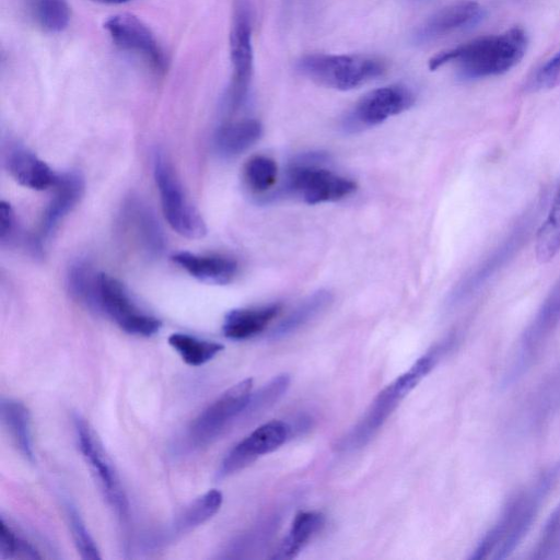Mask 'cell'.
I'll return each mask as SVG.
<instances>
[{
  "label": "cell",
  "instance_id": "obj_1",
  "mask_svg": "<svg viewBox=\"0 0 560 560\" xmlns=\"http://www.w3.org/2000/svg\"><path fill=\"white\" fill-rule=\"evenodd\" d=\"M560 482V462L544 468L515 492L493 526L479 540L469 559L508 558L530 529L541 505Z\"/></svg>",
  "mask_w": 560,
  "mask_h": 560
},
{
  "label": "cell",
  "instance_id": "obj_2",
  "mask_svg": "<svg viewBox=\"0 0 560 560\" xmlns=\"http://www.w3.org/2000/svg\"><path fill=\"white\" fill-rule=\"evenodd\" d=\"M527 36L514 26L500 34L478 37L457 47L438 52L429 60L434 71L446 63L457 66L464 80H478L500 75L516 66L525 55Z\"/></svg>",
  "mask_w": 560,
  "mask_h": 560
},
{
  "label": "cell",
  "instance_id": "obj_3",
  "mask_svg": "<svg viewBox=\"0 0 560 560\" xmlns=\"http://www.w3.org/2000/svg\"><path fill=\"white\" fill-rule=\"evenodd\" d=\"M455 342L454 335L447 337L382 389L358 423L339 440L337 450L354 451L369 443L399 402L434 368L440 358L453 348Z\"/></svg>",
  "mask_w": 560,
  "mask_h": 560
},
{
  "label": "cell",
  "instance_id": "obj_4",
  "mask_svg": "<svg viewBox=\"0 0 560 560\" xmlns=\"http://www.w3.org/2000/svg\"><path fill=\"white\" fill-rule=\"evenodd\" d=\"M325 160L326 155L318 152L298 156L287 171L281 191L296 195L308 205L337 201L351 195L355 183L323 167Z\"/></svg>",
  "mask_w": 560,
  "mask_h": 560
},
{
  "label": "cell",
  "instance_id": "obj_5",
  "mask_svg": "<svg viewBox=\"0 0 560 560\" xmlns=\"http://www.w3.org/2000/svg\"><path fill=\"white\" fill-rule=\"evenodd\" d=\"M296 68L313 82L339 91L357 89L385 71L383 61L361 55H306Z\"/></svg>",
  "mask_w": 560,
  "mask_h": 560
},
{
  "label": "cell",
  "instance_id": "obj_6",
  "mask_svg": "<svg viewBox=\"0 0 560 560\" xmlns=\"http://www.w3.org/2000/svg\"><path fill=\"white\" fill-rule=\"evenodd\" d=\"M560 325V276L524 330L503 375L505 386L520 380L539 358Z\"/></svg>",
  "mask_w": 560,
  "mask_h": 560
},
{
  "label": "cell",
  "instance_id": "obj_7",
  "mask_svg": "<svg viewBox=\"0 0 560 560\" xmlns=\"http://www.w3.org/2000/svg\"><path fill=\"white\" fill-rule=\"evenodd\" d=\"M153 173L160 194L162 210L171 228L187 238H201L207 232L199 211L186 198L164 154L155 152Z\"/></svg>",
  "mask_w": 560,
  "mask_h": 560
},
{
  "label": "cell",
  "instance_id": "obj_8",
  "mask_svg": "<svg viewBox=\"0 0 560 560\" xmlns=\"http://www.w3.org/2000/svg\"><path fill=\"white\" fill-rule=\"evenodd\" d=\"M79 450L108 504L120 518L128 515V501L112 459L95 432L80 416L74 418Z\"/></svg>",
  "mask_w": 560,
  "mask_h": 560
},
{
  "label": "cell",
  "instance_id": "obj_9",
  "mask_svg": "<svg viewBox=\"0 0 560 560\" xmlns=\"http://www.w3.org/2000/svg\"><path fill=\"white\" fill-rule=\"evenodd\" d=\"M415 103V95L408 88L393 84L374 89L364 94L343 119L348 132H358L377 126L396 116Z\"/></svg>",
  "mask_w": 560,
  "mask_h": 560
},
{
  "label": "cell",
  "instance_id": "obj_10",
  "mask_svg": "<svg viewBox=\"0 0 560 560\" xmlns=\"http://www.w3.org/2000/svg\"><path fill=\"white\" fill-rule=\"evenodd\" d=\"M98 311L132 335L152 336L162 325L158 318L136 306L119 280L103 272L98 273Z\"/></svg>",
  "mask_w": 560,
  "mask_h": 560
},
{
  "label": "cell",
  "instance_id": "obj_11",
  "mask_svg": "<svg viewBox=\"0 0 560 560\" xmlns=\"http://www.w3.org/2000/svg\"><path fill=\"white\" fill-rule=\"evenodd\" d=\"M232 80L226 94V108L236 112L245 102L253 74V45L249 15L244 4L236 9L230 33Z\"/></svg>",
  "mask_w": 560,
  "mask_h": 560
},
{
  "label": "cell",
  "instance_id": "obj_12",
  "mask_svg": "<svg viewBox=\"0 0 560 560\" xmlns=\"http://www.w3.org/2000/svg\"><path fill=\"white\" fill-rule=\"evenodd\" d=\"M253 388V380L245 378L221 394L195 419L189 438L198 446L212 442L242 411Z\"/></svg>",
  "mask_w": 560,
  "mask_h": 560
},
{
  "label": "cell",
  "instance_id": "obj_13",
  "mask_svg": "<svg viewBox=\"0 0 560 560\" xmlns=\"http://www.w3.org/2000/svg\"><path fill=\"white\" fill-rule=\"evenodd\" d=\"M104 28L119 49L141 58L155 72L165 70L164 52L140 19L129 13L115 14L106 20Z\"/></svg>",
  "mask_w": 560,
  "mask_h": 560
},
{
  "label": "cell",
  "instance_id": "obj_14",
  "mask_svg": "<svg viewBox=\"0 0 560 560\" xmlns=\"http://www.w3.org/2000/svg\"><path fill=\"white\" fill-rule=\"evenodd\" d=\"M532 221L522 220L510 234L480 261L454 289L450 304L456 305L479 290L493 277L521 248L529 234Z\"/></svg>",
  "mask_w": 560,
  "mask_h": 560
},
{
  "label": "cell",
  "instance_id": "obj_15",
  "mask_svg": "<svg viewBox=\"0 0 560 560\" xmlns=\"http://www.w3.org/2000/svg\"><path fill=\"white\" fill-rule=\"evenodd\" d=\"M290 432V425L280 420H272L258 427L226 454L218 476L228 477L250 465L258 457L273 452L287 441Z\"/></svg>",
  "mask_w": 560,
  "mask_h": 560
},
{
  "label": "cell",
  "instance_id": "obj_16",
  "mask_svg": "<svg viewBox=\"0 0 560 560\" xmlns=\"http://www.w3.org/2000/svg\"><path fill=\"white\" fill-rule=\"evenodd\" d=\"M485 15L482 7L472 0H458L428 18L417 30L416 40L427 43L478 24Z\"/></svg>",
  "mask_w": 560,
  "mask_h": 560
},
{
  "label": "cell",
  "instance_id": "obj_17",
  "mask_svg": "<svg viewBox=\"0 0 560 560\" xmlns=\"http://www.w3.org/2000/svg\"><path fill=\"white\" fill-rule=\"evenodd\" d=\"M54 195L44 212L40 236L48 237L59 222L80 201L84 192V179L78 172H67L57 176Z\"/></svg>",
  "mask_w": 560,
  "mask_h": 560
},
{
  "label": "cell",
  "instance_id": "obj_18",
  "mask_svg": "<svg viewBox=\"0 0 560 560\" xmlns=\"http://www.w3.org/2000/svg\"><path fill=\"white\" fill-rule=\"evenodd\" d=\"M172 259L190 276L207 283H229L237 271L236 261L223 256H202L179 252Z\"/></svg>",
  "mask_w": 560,
  "mask_h": 560
},
{
  "label": "cell",
  "instance_id": "obj_19",
  "mask_svg": "<svg viewBox=\"0 0 560 560\" xmlns=\"http://www.w3.org/2000/svg\"><path fill=\"white\" fill-rule=\"evenodd\" d=\"M5 163L11 176L22 186L32 189L51 187L58 176L44 161L24 148L13 149Z\"/></svg>",
  "mask_w": 560,
  "mask_h": 560
},
{
  "label": "cell",
  "instance_id": "obj_20",
  "mask_svg": "<svg viewBox=\"0 0 560 560\" xmlns=\"http://www.w3.org/2000/svg\"><path fill=\"white\" fill-rule=\"evenodd\" d=\"M280 304H269L254 308L233 310L226 314L223 334L233 340H243L261 332L280 313Z\"/></svg>",
  "mask_w": 560,
  "mask_h": 560
},
{
  "label": "cell",
  "instance_id": "obj_21",
  "mask_svg": "<svg viewBox=\"0 0 560 560\" xmlns=\"http://www.w3.org/2000/svg\"><path fill=\"white\" fill-rule=\"evenodd\" d=\"M126 219L138 243L150 256H159L164 249V235L154 213L137 199L125 208Z\"/></svg>",
  "mask_w": 560,
  "mask_h": 560
},
{
  "label": "cell",
  "instance_id": "obj_22",
  "mask_svg": "<svg viewBox=\"0 0 560 560\" xmlns=\"http://www.w3.org/2000/svg\"><path fill=\"white\" fill-rule=\"evenodd\" d=\"M262 132L260 122L246 118L222 125L214 136V147L223 156H235L258 141Z\"/></svg>",
  "mask_w": 560,
  "mask_h": 560
},
{
  "label": "cell",
  "instance_id": "obj_23",
  "mask_svg": "<svg viewBox=\"0 0 560 560\" xmlns=\"http://www.w3.org/2000/svg\"><path fill=\"white\" fill-rule=\"evenodd\" d=\"M560 408V369L550 374L525 405L522 422L539 428Z\"/></svg>",
  "mask_w": 560,
  "mask_h": 560
},
{
  "label": "cell",
  "instance_id": "obj_24",
  "mask_svg": "<svg viewBox=\"0 0 560 560\" xmlns=\"http://www.w3.org/2000/svg\"><path fill=\"white\" fill-rule=\"evenodd\" d=\"M325 516L316 511H304L295 515L291 528L279 546L273 559H292L323 528Z\"/></svg>",
  "mask_w": 560,
  "mask_h": 560
},
{
  "label": "cell",
  "instance_id": "obj_25",
  "mask_svg": "<svg viewBox=\"0 0 560 560\" xmlns=\"http://www.w3.org/2000/svg\"><path fill=\"white\" fill-rule=\"evenodd\" d=\"M1 417L21 455L25 459L33 462L31 417L25 405L18 400L3 399L1 402Z\"/></svg>",
  "mask_w": 560,
  "mask_h": 560
},
{
  "label": "cell",
  "instance_id": "obj_26",
  "mask_svg": "<svg viewBox=\"0 0 560 560\" xmlns=\"http://www.w3.org/2000/svg\"><path fill=\"white\" fill-rule=\"evenodd\" d=\"M222 501L219 490L207 491L182 511L172 525L171 534L180 536L202 525L220 510Z\"/></svg>",
  "mask_w": 560,
  "mask_h": 560
},
{
  "label": "cell",
  "instance_id": "obj_27",
  "mask_svg": "<svg viewBox=\"0 0 560 560\" xmlns=\"http://www.w3.org/2000/svg\"><path fill=\"white\" fill-rule=\"evenodd\" d=\"M560 252V187L553 196L546 218L535 237V256L538 262L547 264Z\"/></svg>",
  "mask_w": 560,
  "mask_h": 560
},
{
  "label": "cell",
  "instance_id": "obj_28",
  "mask_svg": "<svg viewBox=\"0 0 560 560\" xmlns=\"http://www.w3.org/2000/svg\"><path fill=\"white\" fill-rule=\"evenodd\" d=\"M332 295L327 290H318L306 298L272 330V338L290 335L317 317L331 303Z\"/></svg>",
  "mask_w": 560,
  "mask_h": 560
},
{
  "label": "cell",
  "instance_id": "obj_29",
  "mask_svg": "<svg viewBox=\"0 0 560 560\" xmlns=\"http://www.w3.org/2000/svg\"><path fill=\"white\" fill-rule=\"evenodd\" d=\"M26 8L35 24L48 33L62 32L70 22L67 0H26Z\"/></svg>",
  "mask_w": 560,
  "mask_h": 560
},
{
  "label": "cell",
  "instance_id": "obj_30",
  "mask_svg": "<svg viewBox=\"0 0 560 560\" xmlns=\"http://www.w3.org/2000/svg\"><path fill=\"white\" fill-rule=\"evenodd\" d=\"M168 343L179 353L183 361L191 366L207 363L224 349L219 342L179 332L172 334Z\"/></svg>",
  "mask_w": 560,
  "mask_h": 560
},
{
  "label": "cell",
  "instance_id": "obj_31",
  "mask_svg": "<svg viewBox=\"0 0 560 560\" xmlns=\"http://www.w3.org/2000/svg\"><path fill=\"white\" fill-rule=\"evenodd\" d=\"M68 287L75 299L98 311V273L88 262L78 261L71 266Z\"/></svg>",
  "mask_w": 560,
  "mask_h": 560
},
{
  "label": "cell",
  "instance_id": "obj_32",
  "mask_svg": "<svg viewBox=\"0 0 560 560\" xmlns=\"http://www.w3.org/2000/svg\"><path fill=\"white\" fill-rule=\"evenodd\" d=\"M277 173L273 160L265 155H255L244 166V180L253 192L262 194L275 185Z\"/></svg>",
  "mask_w": 560,
  "mask_h": 560
},
{
  "label": "cell",
  "instance_id": "obj_33",
  "mask_svg": "<svg viewBox=\"0 0 560 560\" xmlns=\"http://www.w3.org/2000/svg\"><path fill=\"white\" fill-rule=\"evenodd\" d=\"M529 558L534 560L560 559V504L547 520Z\"/></svg>",
  "mask_w": 560,
  "mask_h": 560
},
{
  "label": "cell",
  "instance_id": "obj_34",
  "mask_svg": "<svg viewBox=\"0 0 560 560\" xmlns=\"http://www.w3.org/2000/svg\"><path fill=\"white\" fill-rule=\"evenodd\" d=\"M290 385V376L285 373L275 376L264 385L250 399L245 408L249 415L262 412L273 406L287 392ZM244 410V411H245Z\"/></svg>",
  "mask_w": 560,
  "mask_h": 560
},
{
  "label": "cell",
  "instance_id": "obj_35",
  "mask_svg": "<svg viewBox=\"0 0 560 560\" xmlns=\"http://www.w3.org/2000/svg\"><path fill=\"white\" fill-rule=\"evenodd\" d=\"M0 551L1 558H42L36 548L16 535L4 520L0 522Z\"/></svg>",
  "mask_w": 560,
  "mask_h": 560
},
{
  "label": "cell",
  "instance_id": "obj_36",
  "mask_svg": "<svg viewBox=\"0 0 560 560\" xmlns=\"http://www.w3.org/2000/svg\"><path fill=\"white\" fill-rule=\"evenodd\" d=\"M68 518L72 533V538L77 546V549L83 559H100L101 555L97 546L95 545L93 538L88 532L83 520L81 518L78 511L68 505Z\"/></svg>",
  "mask_w": 560,
  "mask_h": 560
},
{
  "label": "cell",
  "instance_id": "obj_37",
  "mask_svg": "<svg viewBox=\"0 0 560 560\" xmlns=\"http://www.w3.org/2000/svg\"><path fill=\"white\" fill-rule=\"evenodd\" d=\"M560 85V51L550 58L530 77L526 89L532 92L553 89Z\"/></svg>",
  "mask_w": 560,
  "mask_h": 560
},
{
  "label": "cell",
  "instance_id": "obj_38",
  "mask_svg": "<svg viewBox=\"0 0 560 560\" xmlns=\"http://www.w3.org/2000/svg\"><path fill=\"white\" fill-rule=\"evenodd\" d=\"M14 212L11 206L2 200L0 202V240L5 242L14 229Z\"/></svg>",
  "mask_w": 560,
  "mask_h": 560
},
{
  "label": "cell",
  "instance_id": "obj_39",
  "mask_svg": "<svg viewBox=\"0 0 560 560\" xmlns=\"http://www.w3.org/2000/svg\"><path fill=\"white\" fill-rule=\"evenodd\" d=\"M95 1L107 3V4H121V3L128 2L130 0H95Z\"/></svg>",
  "mask_w": 560,
  "mask_h": 560
}]
</instances>
